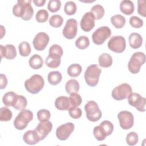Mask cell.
I'll list each match as a JSON object with an SVG mask.
<instances>
[{"instance_id": "484cf974", "label": "cell", "mask_w": 146, "mask_h": 146, "mask_svg": "<svg viewBox=\"0 0 146 146\" xmlns=\"http://www.w3.org/2000/svg\"><path fill=\"white\" fill-rule=\"evenodd\" d=\"M99 66L103 68L110 67L112 64V58L107 53L102 54L98 59Z\"/></svg>"}, {"instance_id": "ba28073f", "label": "cell", "mask_w": 146, "mask_h": 146, "mask_svg": "<svg viewBox=\"0 0 146 146\" xmlns=\"http://www.w3.org/2000/svg\"><path fill=\"white\" fill-rule=\"evenodd\" d=\"M111 35V30L107 26H102L96 29L92 35L93 42L97 45H100Z\"/></svg>"}, {"instance_id": "e0dca14e", "label": "cell", "mask_w": 146, "mask_h": 146, "mask_svg": "<svg viewBox=\"0 0 146 146\" xmlns=\"http://www.w3.org/2000/svg\"><path fill=\"white\" fill-rule=\"evenodd\" d=\"M0 52L1 58L4 57L9 60H12L17 56L16 48L13 44L0 45Z\"/></svg>"}, {"instance_id": "681fc988", "label": "cell", "mask_w": 146, "mask_h": 146, "mask_svg": "<svg viewBox=\"0 0 146 146\" xmlns=\"http://www.w3.org/2000/svg\"><path fill=\"white\" fill-rule=\"evenodd\" d=\"M33 2L35 5V6L41 7L44 5L46 3V0H33Z\"/></svg>"}, {"instance_id": "6da1fadb", "label": "cell", "mask_w": 146, "mask_h": 146, "mask_svg": "<svg viewBox=\"0 0 146 146\" xmlns=\"http://www.w3.org/2000/svg\"><path fill=\"white\" fill-rule=\"evenodd\" d=\"M31 1L18 0L13 7V14L23 20L29 21L33 17L34 10L31 5Z\"/></svg>"}, {"instance_id": "f907efd6", "label": "cell", "mask_w": 146, "mask_h": 146, "mask_svg": "<svg viewBox=\"0 0 146 146\" xmlns=\"http://www.w3.org/2000/svg\"><path fill=\"white\" fill-rule=\"evenodd\" d=\"M1 38H2L3 37V35L5 34V29L3 27L2 25L1 26Z\"/></svg>"}, {"instance_id": "8fae6325", "label": "cell", "mask_w": 146, "mask_h": 146, "mask_svg": "<svg viewBox=\"0 0 146 146\" xmlns=\"http://www.w3.org/2000/svg\"><path fill=\"white\" fill-rule=\"evenodd\" d=\"M128 102L140 112L145 111L146 99L137 93H132L128 97Z\"/></svg>"}, {"instance_id": "7c38bea8", "label": "cell", "mask_w": 146, "mask_h": 146, "mask_svg": "<svg viewBox=\"0 0 146 146\" xmlns=\"http://www.w3.org/2000/svg\"><path fill=\"white\" fill-rule=\"evenodd\" d=\"M78 31V22L75 19H69L63 29V35L67 39H72L75 37Z\"/></svg>"}, {"instance_id": "bcb514c9", "label": "cell", "mask_w": 146, "mask_h": 146, "mask_svg": "<svg viewBox=\"0 0 146 146\" xmlns=\"http://www.w3.org/2000/svg\"><path fill=\"white\" fill-rule=\"evenodd\" d=\"M49 54H56L62 57L63 54V48L60 46L58 44H53L49 48Z\"/></svg>"}, {"instance_id": "4dcf8cb0", "label": "cell", "mask_w": 146, "mask_h": 146, "mask_svg": "<svg viewBox=\"0 0 146 146\" xmlns=\"http://www.w3.org/2000/svg\"><path fill=\"white\" fill-rule=\"evenodd\" d=\"M93 133L95 137L98 141H103L107 136L104 129L100 125L94 127L93 129Z\"/></svg>"}, {"instance_id": "ffe728a7", "label": "cell", "mask_w": 146, "mask_h": 146, "mask_svg": "<svg viewBox=\"0 0 146 146\" xmlns=\"http://www.w3.org/2000/svg\"><path fill=\"white\" fill-rule=\"evenodd\" d=\"M61 56L54 54H48L45 60V63L47 67L51 68H55L59 66L60 64Z\"/></svg>"}, {"instance_id": "8d00e7d4", "label": "cell", "mask_w": 146, "mask_h": 146, "mask_svg": "<svg viewBox=\"0 0 146 146\" xmlns=\"http://www.w3.org/2000/svg\"><path fill=\"white\" fill-rule=\"evenodd\" d=\"M11 111L7 107H3L0 109V120L1 121H8L12 117Z\"/></svg>"}, {"instance_id": "ee69618b", "label": "cell", "mask_w": 146, "mask_h": 146, "mask_svg": "<svg viewBox=\"0 0 146 146\" xmlns=\"http://www.w3.org/2000/svg\"><path fill=\"white\" fill-rule=\"evenodd\" d=\"M100 125L104 129L107 136L112 134L113 130V125L111 121L108 120H104Z\"/></svg>"}, {"instance_id": "5bb4252c", "label": "cell", "mask_w": 146, "mask_h": 146, "mask_svg": "<svg viewBox=\"0 0 146 146\" xmlns=\"http://www.w3.org/2000/svg\"><path fill=\"white\" fill-rule=\"evenodd\" d=\"M49 36L44 32L38 33L34 37L33 44L35 50L38 51H43L45 49L49 42Z\"/></svg>"}, {"instance_id": "1f68e13d", "label": "cell", "mask_w": 146, "mask_h": 146, "mask_svg": "<svg viewBox=\"0 0 146 146\" xmlns=\"http://www.w3.org/2000/svg\"><path fill=\"white\" fill-rule=\"evenodd\" d=\"M90 45V40L86 36H80L75 41V46L80 50H84Z\"/></svg>"}, {"instance_id": "d4e9b609", "label": "cell", "mask_w": 146, "mask_h": 146, "mask_svg": "<svg viewBox=\"0 0 146 146\" xmlns=\"http://www.w3.org/2000/svg\"><path fill=\"white\" fill-rule=\"evenodd\" d=\"M65 90L68 94L77 93L79 90V84L75 79L68 80L65 85Z\"/></svg>"}, {"instance_id": "7a4b0ae2", "label": "cell", "mask_w": 146, "mask_h": 146, "mask_svg": "<svg viewBox=\"0 0 146 146\" xmlns=\"http://www.w3.org/2000/svg\"><path fill=\"white\" fill-rule=\"evenodd\" d=\"M44 81L43 77L39 74H34L25 82L26 90L32 94H36L43 88Z\"/></svg>"}, {"instance_id": "2e32d148", "label": "cell", "mask_w": 146, "mask_h": 146, "mask_svg": "<svg viewBox=\"0 0 146 146\" xmlns=\"http://www.w3.org/2000/svg\"><path fill=\"white\" fill-rule=\"evenodd\" d=\"M52 129V124L51 121H44L40 122L34 131L39 136L40 140H42L46 138L48 134L51 131Z\"/></svg>"}, {"instance_id": "74e56055", "label": "cell", "mask_w": 146, "mask_h": 146, "mask_svg": "<svg viewBox=\"0 0 146 146\" xmlns=\"http://www.w3.org/2000/svg\"><path fill=\"white\" fill-rule=\"evenodd\" d=\"M77 10V7L75 3L73 1L67 2L64 7V13L68 15H72L75 14Z\"/></svg>"}, {"instance_id": "277c9868", "label": "cell", "mask_w": 146, "mask_h": 146, "mask_svg": "<svg viewBox=\"0 0 146 146\" xmlns=\"http://www.w3.org/2000/svg\"><path fill=\"white\" fill-rule=\"evenodd\" d=\"M145 62V55L143 52H135L128 62V68L130 72L133 74H136L140 71L141 66L144 64Z\"/></svg>"}, {"instance_id": "60d3db41", "label": "cell", "mask_w": 146, "mask_h": 146, "mask_svg": "<svg viewBox=\"0 0 146 146\" xmlns=\"http://www.w3.org/2000/svg\"><path fill=\"white\" fill-rule=\"evenodd\" d=\"M138 135L135 132H131L126 136V142L129 146L136 145L138 142Z\"/></svg>"}, {"instance_id": "4fadbf2b", "label": "cell", "mask_w": 146, "mask_h": 146, "mask_svg": "<svg viewBox=\"0 0 146 146\" xmlns=\"http://www.w3.org/2000/svg\"><path fill=\"white\" fill-rule=\"evenodd\" d=\"M75 125L71 122L66 123L59 126L56 130V136L62 141L67 140L74 130Z\"/></svg>"}, {"instance_id": "9c48e42d", "label": "cell", "mask_w": 146, "mask_h": 146, "mask_svg": "<svg viewBox=\"0 0 146 146\" xmlns=\"http://www.w3.org/2000/svg\"><path fill=\"white\" fill-rule=\"evenodd\" d=\"M108 48L116 53L123 52L126 47L125 38L122 36H113L108 41Z\"/></svg>"}, {"instance_id": "7402d4cb", "label": "cell", "mask_w": 146, "mask_h": 146, "mask_svg": "<svg viewBox=\"0 0 146 146\" xmlns=\"http://www.w3.org/2000/svg\"><path fill=\"white\" fill-rule=\"evenodd\" d=\"M134 9V5L131 1L123 0L120 2V10L123 14L125 15H131L133 13Z\"/></svg>"}, {"instance_id": "30bf717a", "label": "cell", "mask_w": 146, "mask_h": 146, "mask_svg": "<svg viewBox=\"0 0 146 146\" xmlns=\"http://www.w3.org/2000/svg\"><path fill=\"white\" fill-rule=\"evenodd\" d=\"M119 124L123 129H129L132 127L134 123L133 114L129 111H122L117 114Z\"/></svg>"}, {"instance_id": "f6af8a7d", "label": "cell", "mask_w": 146, "mask_h": 146, "mask_svg": "<svg viewBox=\"0 0 146 146\" xmlns=\"http://www.w3.org/2000/svg\"><path fill=\"white\" fill-rule=\"evenodd\" d=\"M137 12L139 15L144 17H146V2L145 0H139L137 1Z\"/></svg>"}, {"instance_id": "ac0fdd59", "label": "cell", "mask_w": 146, "mask_h": 146, "mask_svg": "<svg viewBox=\"0 0 146 146\" xmlns=\"http://www.w3.org/2000/svg\"><path fill=\"white\" fill-rule=\"evenodd\" d=\"M55 106L59 110L68 111L71 108L69 98L64 96L58 97L55 101Z\"/></svg>"}, {"instance_id": "7dc6e473", "label": "cell", "mask_w": 146, "mask_h": 146, "mask_svg": "<svg viewBox=\"0 0 146 146\" xmlns=\"http://www.w3.org/2000/svg\"><path fill=\"white\" fill-rule=\"evenodd\" d=\"M68 111H69V115H70V116L72 118L75 119L80 118L82 114V110L78 107L71 108Z\"/></svg>"}, {"instance_id": "8992f818", "label": "cell", "mask_w": 146, "mask_h": 146, "mask_svg": "<svg viewBox=\"0 0 146 146\" xmlns=\"http://www.w3.org/2000/svg\"><path fill=\"white\" fill-rule=\"evenodd\" d=\"M84 110L87 118L91 121L96 122L102 117V111L98 104L94 101H88L85 104Z\"/></svg>"}, {"instance_id": "d6986e66", "label": "cell", "mask_w": 146, "mask_h": 146, "mask_svg": "<svg viewBox=\"0 0 146 146\" xmlns=\"http://www.w3.org/2000/svg\"><path fill=\"white\" fill-rule=\"evenodd\" d=\"M23 139L26 144L29 145H34L40 141L34 129L26 131L23 136Z\"/></svg>"}, {"instance_id": "44dd1931", "label": "cell", "mask_w": 146, "mask_h": 146, "mask_svg": "<svg viewBox=\"0 0 146 146\" xmlns=\"http://www.w3.org/2000/svg\"><path fill=\"white\" fill-rule=\"evenodd\" d=\"M128 40L131 47L133 49L140 47L143 43V38L141 35L137 33H131L129 36Z\"/></svg>"}, {"instance_id": "ab89813d", "label": "cell", "mask_w": 146, "mask_h": 146, "mask_svg": "<svg viewBox=\"0 0 146 146\" xmlns=\"http://www.w3.org/2000/svg\"><path fill=\"white\" fill-rule=\"evenodd\" d=\"M48 18V13L45 9H41L38 11L35 15V19L39 23H43L47 21Z\"/></svg>"}, {"instance_id": "3957f363", "label": "cell", "mask_w": 146, "mask_h": 146, "mask_svg": "<svg viewBox=\"0 0 146 146\" xmlns=\"http://www.w3.org/2000/svg\"><path fill=\"white\" fill-rule=\"evenodd\" d=\"M101 72L102 69L97 64L90 65L84 72V79L86 83L91 87L96 86L98 83Z\"/></svg>"}, {"instance_id": "cb8c5ba5", "label": "cell", "mask_w": 146, "mask_h": 146, "mask_svg": "<svg viewBox=\"0 0 146 146\" xmlns=\"http://www.w3.org/2000/svg\"><path fill=\"white\" fill-rule=\"evenodd\" d=\"M29 63L33 69L38 70L43 66V60L39 55L34 54L29 59Z\"/></svg>"}, {"instance_id": "f546056e", "label": "cell", "mask_w": 146, "mask_h": 146, "mask_svg": "<svg viewBox=\"0 0 146 146\" xmlns=\"http://www.w3.org/2000/svg\"><path fill=\"white\" fill-rule=\"evenodd\" d=\"M91 12L93 14L95 19L99 20L103 17L105 11L104 7L102 5L98 4L92 7L91 9Z\"/></svg>"}, {"instance_id": "4316f807", "label": "cell", "mask_w": 146, "mask_h": 146, "mask_svg": "<svg viewBox=\"0 0 146 146\" xmlns=\"http://www.w3.org/2000/svg\"><path fill=\"white\" fill-rule=\"evenodd\" d=\"M48 83L51 85L58 84L62 79V75L59 71H54L49 72L47 76Z\"/></svg>"}, {"instance_id": "c3c4849f", "label": "cell", "mask_w": 146, "mask_h": 146, "mask_svg": "<svg viewBox=\"0 0 146 146\" xmlns=\"http://www.w3.org/2000/svg\"><path fill=\"white\" fill-rule=\"evenodd\" d=\"M7 84V79L6 76L3 74H1V83H0V88L1 90L4 89Z\"/></svg>"}, {"instance_id": "7bdbcfd3", "label": "cell", "mask_w": 146, "mask_h": 146, "mask_svg": "<svg viewBox=\"0 0 146 146\" xmlns=\"http://www.w3.org/2000/svg\"><path fill=\"white\" fill-rule=\"evenodd\" d=\"M129 24L134 28L139 29L143 26V21L136 16H132L129 18Z\"/></svg>"}, {"instance_id": "83f0119b", "label": "cell", "mask_w": 146, "mask_h": 146, "mask_svg": "<svg viewBox=\"0 0 146 146\" xmlns=\"http://www.w3.org/2000/svg\"><path fill=\"white\" fill-rule=\"evenodd\" d=\"M125 18L124 16L120 14L113 15L111 18V22L112 25L116 29H121L125 25Z\"/></svg>"}, {"instance_id": "836d02e7", "label": "cell", "mask_w": 146, "mask_h": 146, "mask_svg": "<svg viewBox=\"0 0 146 146\" xmlns=\"http://www.w3.org/2000/svg\"><path fill=\"white\" fill-rule=\"evenodd\" d=\"M19 54L22 56H27L31 52V47L29 43L22 42L18 46Z\"/></svg>"}, {"instance_id": "9a60e30c", "label": "cell", "mask_w": 146, "mask_h": 146, "mask_svg": "<svg viewBox=\"0 0 146 146\" xmlns=\"http://www.w3.org/2000/svg\"><path fill=\"white\" fill-rule=\"evenodd\" d=\"M95 17L91 11L86 13L80 22V26L82 30L85 32L90 31L95 26Z\"/></svg>"}, {"instance_id": "f35d334b", "label": "cell", "mask_w": 146, "mask_h": 146, "mask_svg": "<svg viewBox=\"0 0 146 146\" xmlns=\"http://www.w3.org/2000/svg\"><path fill=\"white\" fill-rule=\"evenodd\" d=\"M51 113L50 111L46 109H42L37 112V117L40 122L47 121L50 119Z\"/></svg>"}, {"instance_id": "52a82bcc", "label": "cell", "mask_w": 146, "mask_h": 146, "mask_svg": "<svg viewBox=\"0 0 146 146\" xmlns=\"http://www.w3.org/2000/svg\"><path fill=\"white\" fill-rule=\"evenodd\" d=\"M132 93L131 87L127 83H122L114 88L112 91V96L116 100H122L128 98Z\"/></svg>"}, {"instance_id": "d6a6232c", "label": "cell", "mask_w": 146, "mask_h": 146, "mask_svg": "<svg viewBox=\"0 0 146 146\" xmlns=\"http://www.w3.org/2000/svg\"><path fill=\"white\" fill-rule=\"evenodd\" d=\"M27 104L26 98L21 95H18L17 99L15 104L14 106V108L17 110L22 111L24 110Z\"/></svg>"}, {"instance_id": "e575fe53", "label": "cell", "mask_w": 146, "mask_h": 146, "mask_svg": "<svg viewBox=\"0 0 146 146\" xmlns=\"http://www.w3.org/2000/svg\"><path fill=\"white\" fill-rule=\"evenodd\" d=\"M69 99L71 104V108L78 107L81 104L82 102L81 96L78 93L71 94L69 97Z\"/></svg>"}, {"instance_id": "f1b7e54d", "label": "cell", "mask_w": 146, "mask_h": 146, "mask_svg": "<svg viewBox=\"0 0 146 146\" xmlns=\"http://www.w3.org/2000/svg\"><path fill=\"white\" fill-rule=\"evenodd\" d=\"M82 71V66L79 64L75 63L71 64L67 68V74L71 77L78 76Z\"/></svg>"}, {"instance_id": "603a6c76", "label": "cell", "mask_w": 146, "mask_h": 146, "mask_svg": "<svg viewBox=\"0 0 146 146\" xmlns=\"http://www.w3.org/2000/svg\"><path fill=\"white\" fill-rule=\"evenodd\" d=\"M18 95L13 91H9L5 94L2 98L3 104L7 107H14Z\"/></svg>"}, {"instance_id": "b9f144b4", "label": "cell", "mask_w": 146, "mask_h": 146, "mask_svg": "<svg viewBox=\"0 0 146 146\" xmlns=\"http://www.w3.org/2000/svg\"><path fill=\"white\" fill-rule=\"evenodd\" d=\"M61 7V2L59 0H50L47 5L48 10L51 13L57 12Z\"/></svg>"}, {"instance_id": "d590c367", "label": "cell", "mask_w": 146, "mask_h": 146, "mask_svg": "<svg viewBox=\"0 0 146 146\" xmlns=\"http://www.w3.org/2000/svg\"><path fill=\"white\" fill-rule=\"evenodd\" d=\"M63 23L62 17L58 14L52 15L49 19V24L53 27L58 28L60 27Z\"/></svg>"}, {"instance_id": "5b68a950", "label": "cell", "mask_w": 146, "mask_h": 146, "mask_svg": "<svg viewBox=\"0 0 146 146\" xmlns=\"http://www.w3.org/2000/svg\"><path fill=\"white\" fill-rule=\"evenodd\" d=\"M33 119V112L29 110H23L15 117L14 121L15 128L18 130H23L26 128L29 123Z\"/></svg>"}]
</instances>
